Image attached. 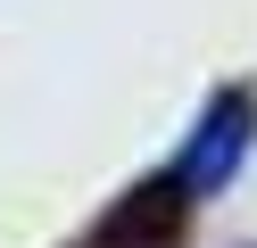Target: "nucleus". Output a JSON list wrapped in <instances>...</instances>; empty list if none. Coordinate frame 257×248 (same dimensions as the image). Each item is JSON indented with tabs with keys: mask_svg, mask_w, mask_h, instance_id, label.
<instances>
[{
	"mask_svg": "<svg viewBox=\"0 0 257 248\" xmlns=\"http://www.w3.org/2000/svg\"><path fill=\"white\" fill-rule=\"evenodd\" d=\"M249 124H257V99L249 91H216L207 116H199V132H191V149H183V165H174V182H183L191 198L224 190V182L240 174V157H249Z\"/></svg>",
	"mask_w": 257,
	"mask_h": 248,
	"instance_id": "obj_1",
	"label": "nucleus"
},
{
	"mask_svg": "<svg viewBox=\"0 0 257 248\" xmlns=\"http://www.w3.org/2000/svg\"><path fill=\"white\" fill-rule=\"evenodd\" d=\"M183 215H191V190L174 174H158L133 198H116V215L91 231V248H174L183 240Z\"/></svg>",
	"mask_w": 257,
	"mask_h": 248,
	"instance_id": "obj_2",
	"label": "nucleus"
}]
</instances>
